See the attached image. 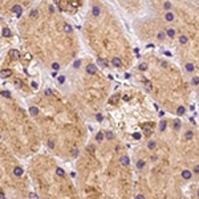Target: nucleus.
Returning <instances> with one entry per match:
<instances>
[{
	"label": "nucleus",
	"instance_id": "obj_17",
	"mask_svg": "<svg viewBox=\"0 0 199 199\" xmlns=\"http://www.w3.org/2000/svg\"><path fill=\"white\" fill-rule=\"evenodd\" d=\"M0 94L4 96V97H9V92H7V90H1V92H0Z\"/></svg>",
	"mask_w": 199,
	"mask_h": 199
},
{
	"label": "nucleus",
	"instance_id": "obj_18",
	"mask_svg": "<svg viewBox=\"0 0 199 199\" xmlns=\"http://www.w3.org/2000/svg\"><path fill=\"white\" fill-rule=\"evenodd\" d=\"M31 85H32V86H33V88H37V84H36V82H34V81H33V82H32V84H31Z\"/></svg>",
	"mask_w": 199,
	"mask_h": 199
},
{
	"label": "nucleus",
	"instance_id": "obj_12",
	"mask_svg": "<svg viewBox=\"0 0 199 199\" xmlns=\"http://www.w3.org/2000/svg\"><path fill=\"white\" fill-rule=\"evenodd\" d=\"M29 113H31L32 116H37V114H39V108H36V106L29 108Z\"/></svg>",
	"mask_w": 199,
	"mask_h": 199
},
{
	"label": "nucleus",
	"instance_id": "obj_6",
	"mask_svg": "<svg viewBox=\"0 0 199 199\" xmlns=\"http://www.w3.org/2000/svg\"><path fill=\"white\" fill-rule=\"evenodd\" d=\"M167 50L180 66L199 102V1H178Z\"/></svg>",
	"mask_w": 199,
	"mask_h": 199
},
{
	"label": "nucleus",
	"instance_id": "obj_2",
	"mask_svg": "<svg viewBox=\"0 0 199 199\" xmlns=\"http://www.w3.org/2000/svg\"><path fill=\"white\" fill-rule=\"evenodd\" d=\"M134 86L165 116L185 118L193 106L194 92L172 57L150 49L138 56L130 70Z\"/></svg>",
	"mask_w": 199,
	"mask_h": 199
},
{
	"label": "nucleus",
	"instance_id": "obj_16",
	"mask_svg": "<svg viewBox=\"0 0 199 199\" xmlns=\"http://www.w3.org/2000/svg\"><path fill=\"white\" fill-rule=\"evenodd\" d=\"M15 85H16V86H21V85H23V81H21V80H19V78H16L15 80Z\"/></svg>",
	"mask_w": 199,
	"mask_h": 199
},
{
	"label": "nucleus",
	"instance_id": "obj_8",
	"mask_svg": "<svg viewBox=\"0 0 199 199\" xmlns=\"http://www.w3.org/2000/svg\"><path fill=\"white\" fill-rule=\"evenodd\" d=\"M187 193L190 195V199H199V183L191 185L187 188Z\"/></svg>",
	"mask_w": 199,
	"mask_h": 199
},
{
	"label": "nucleus",
	"instance_id": "obj_13",
	"mask_svg": "<svg viewBox=\"0 0 199 199\" xmlns=\"http://www.w3.org/2000/svg\"><path fill=\"white\" fill-rule=\"evenodd\" d=\"M3 36L4 37H8V36H11V31L8 28H4L3 29Z\"/></svg>",
	"mask_w": 199,
	"mask_h": 199
},
{
	"label": "nucleus",
	"instance_id": "obj_5",
	"mask_svg": "<svg viewBox=\"0 0 199 199\" xmlns=\"http://www.w3.org/2000/svg\"><path fill=\"white\" fill-rule=\"evenodd\" d=\"M153 134L186 186L199 183V125L188 117L161 116Z\"/></svg>",
	"mask_w": 199,
	"mask_h": 199
},
{
	"label": "nucleus",
	"instance_id": "obj_14",
	"mask_svg": "<svg viewBox=\"0 0 199 199\" xmlns=\"http://www.w3.org/2000/svg\"><path fill=\"white\" fill-rule=\"evenodd\" d=\"M44 94L47 96V97H50V96L53 94V92H52V89H49V88H48V89H45V92H44Z\"/></svg>",
	"mask_w": 199,
	"mask_h": 199
},
{
	"label": "nucleus",
	"instance_id": "obj_11",
	"mask_svg": "<svg viewBox=\"0 0 199 199\" xmlns=\"http://www.w3.org/2000/svg\"><path fill=\"white\" fill-rule=\"evenodd\" d=\"M12 11H13V12H15L17 16H21V12H23V8H21L20 5H17V4H16V5H13V7H12Z\"/></svg>",
	"mask_w": 199,
	"mask_h": 199
},
{
	"label": "nucleus",
	"instance_id": "obj_7",
	"mask_svg": "<svg viewBox=\"0 0 199 199\" xmlns=\"http://www.w3.org/2000/svg\"><path fill=\"white\" fill-rule=\"evenodd\" d=\"M32 178L41 199H81L78 188L69 179L66 171L52 159L42 158L32 166Z\"/></svg>",
	"mask_w": 199,
	"mask_h": 199
},
{
	"label": "nucleus",
	"instance_id": "obj_9",
	"mask_svg": "<svg viewBox=\"0 0 199 199\" xmlns=\"http://www.w3.org/2000/svg\"><path fill=\"white\" fill-rule=\"evenodd\" d=\"M9 76H12V70L11 69H3V70H0V77L1 78H7Z\"/></svg>",
	"mask_w": 199,
	"mask_h": 199
},
{
	"label": "nucleus",
	"instance_id": "obj_3",
	"mask_svg": "<svg viewBox=\"0 0 199 199\" xmlns=\"http://www.w3.org/2000/svg\"><path fill=\"white\" fill-rule=\"evenodd\" d=\"M134 199H190L187 186L172 169L153 129L131 150Z\"/></svg>",
	"mask_w": 199,
	"mask_h": 199
},
{
	"label": "nucleus",
	"instance_id": "obj_10",
	"mask_svg": "<svg viewBox=\"0 0 199 199\" xmlns=\"http://www.w3.org/2000/svg\"><path fill=\"white\" fill-rule=\"evenodd\" d=\"M9 56H11V58H13V60H17V58L20 57V53H19V50H16V49H11Z\"/></svg>",
	"mask_w": 199,
	"mask_h": 199
},
{
	"label": "nucleus",
	"instance_id": "obj_15",
	"mask_svg": "<svg viewBox=\"0 0 199 199\" xmlns=\"http://www.w3.org/2000/svg\"><path fill=\"white\" fill-rule=\"evenodd\" d=\"M37 15H39V11H37V9H33V11L31 12V16H32V17H37Z\"/></svg>",
	"mask_w": 199,
	"mask_h": 199
},
{
	"label": "nucleus",
	"instance_id": "obj_1",
	"mask_svg": "<svg viewBox=\"0 0 199 199\" xmlns=\"http://www.w3.org/2000/svg\"><path fill=\"white\" fill-rule=\"evenodd\" d=\"M77 161L81 199H134L131 150L116 130H98Z\"/></svg>",
	"mask_w": 199,
	"mask_h": 199
},
{
	"label": "nucleus",
	"instance_id": "obj_4",
	"mask_svg": "<svg viewBox=\"0 0 199 199\" xmlns=\"http://www.w3.org/2000/svg\"><path fill=\"white\" fill-rule=\"evenodd\" d=\"M86 34L98 66L117 73H130L138 55L126 25L114 8L105 3H92Z\"/></svg>",
	"mask_w": 199,
	"mask_h": 199
}]
</instances>
